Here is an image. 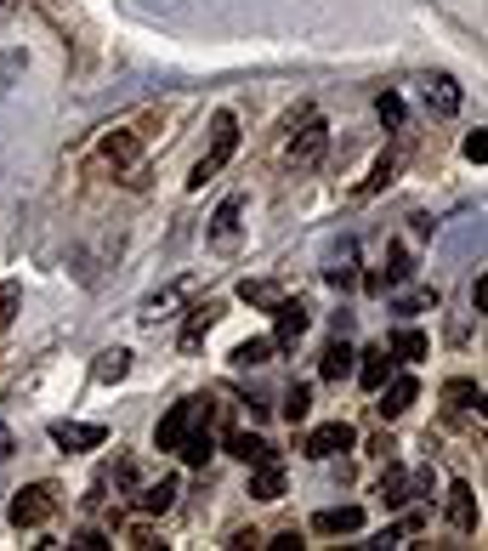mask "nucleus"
<instances>
[{"instance_id": "obj_21", "label": "nucleus", "mask_w": 488, "mask_h": 551, "mask_svg": "<svg viewBox=\"0 0 488 551\" xmlns=\"http://www.w3.org/2000/svg\"><path fill=\"white\" fill-rule=\"evenodd\" d=\"M239 216H244V199H227L222 211H216V228H210V239H216V245H227V239L239 233Z\"/></svg>"}, {"instance_id": "obj_29", "label": "nucleus", "mask_w": 488, "mask_h": 551, "mask_svg": "<svg viewBox=\"0 0 488 551\" xmlns=\"http://www.w3.org/2000/svg\"><path fill=\"white\" fill-rule=\"evenodd\" d=\"M18 285H0V330H12V319H18Z\"/></svg>"}, {"instance_id": "obj_32", "label": "nucleus", "mask_w": 488, "mask_h": 551, "mask_svg": "<svg viewBox=\"0 0 488 551\" xmlns=\"http://www.w3.org/2000/svg\"><path fill=\"white\" fill-rule=\"evenodd\" d=\"M471 307H477V313L488 307V279H483V273H477V285H471Z\"/></svg>"}, {"instance_id": "obj_5", "label": "nucleus", "mask_w": 488, "mask_h": 551, "mask_svg": "<svg viewBox=\"0 0 488 551\" xmlns=\"http://www.w3.org/2000/svg\"><path fill=\"white\" fill-rule=\"evenodd\" d=\"M375 392H381V404H375V409H381L386 421H398L403 409H409V404L420 398V381H415V375H386V381H381Z\"/></svg>"}, {"instance_id": "obj_33", "label": "nucleus", "mask_w": 488, "mask_h": 551, "mask_svg": "<svg viewBox=\"0 0 488 551\" xmlns=\"http://www.w3.org/2000/svg\"><path fill=\"white\" fill-rule=\"evenodd\" d=\"M392 449H398V444H392V438H386V432H381V438L369 444V455H381V461H392Z\"/></svg>"}, {"instance_id": "obj_1", "label": "nucleus", "mask_w": 488, "mask_h": 551, "mask_svg": "<svg viewBox=\"0 0 488 551\" xmlns=\"http://www.w3.org/2000/svg\"><path fill=\"white\" fill-rule=\"evenodd\" d=\"M233 148H239V120H233V114H216V120H210V154L199 165H193V177H188V188H205L210 177H216V171H222L227 160H233Z\"/></svg>"}, {"instance_id": "obj_15", "label": "nucleus", "mask_w": 488, "mask_h": 551, "mask_svg": "<svg viewBox=\"0 0 488 551\" xmlns=\"http://www.w3.org/2000/svg\"><path fill=\"white\" fill-rule=\"evenodd\" d=\"M137 154H142V131H114V137H103V160L114 165V171H125Z\"/></svg>"}, {"instance_id": "obj_23", "label": "nucleus", "mask_w": 488, "mask_h": 551, "mask_svg": "<svg viewBox=\"0 0 488 551\" xmlns=\"http://www.w3.org/2000/svg\"><path fill=\"white\" fill-rule=\"evenodd\" d=\"M392 358L420 364V358H426V336H420V330H398V336H392Z\"/></svg>"}, {"instance_id": "obj_19", "label": "nucleus", "mask_w": 488, "mask_h": 551, "mask_svg": "<svg viewBox=\"0 0 488 551\" xmlns=\"http://www.w3.org/2000/svg\"><path fill=\"white\" fill-rule=\"evenodd\" d=\"M267 358H273V341L250 336V341H239V347H233V370H256V364H267Z\"/></svg>"}, {"instance_id": "obj_8", "label": "nucleus", "mask_w": 488, "mask_h": 551, "mask_svg": "<svg viewBox=\"0 0 488 551\" xmlns=\"http://www.w3.org/2000/svg\"><path fill=\"white\" fill-rule=\"evenodd\" d=\"M273 313H279V336H273V353H290V347L307 336V307H301V302H273Z\"/></svg>"}, {"instance_id": "obj_4", "label": "nucleus", "mask_w": 488, "mask_h": 551, "mask_svg": "<svg viewBox=\"0 0 488 551\" xmlns=\"http://www.w3.org/2000/svg\"><path fill=\"white\" fill-rule=\"evenodd\" d=\"M358 444V432L347 427V421H324V427H313L307 432V455H313V461H335V455H341V449H352Z\"/></svg>"}, {"instance_id": "obj_7", "label": "nucleus", "mask_w": 488, "mask_h": 551, "mask_svg": "<svg viewBox=\"0 0 488 551\" xmlns=\"http://www.w3.org/2000/svg\"><path fill=\"white\" fill-rule=\"evenodd\" d=\"M256 472H250V495L256 500H279L284 495V461H279V449H267L262 461H250Z\"/></svg>"}, {"instance_id": "obj_27", "label": "nucleus", "mask_w": 488, "mask_h": 551, "mask_svg": "<svg viewBox=\"0 0 488 551\" xmlns=\"http://www.w3.org/2000/svg\"><path fill=\"white\" fill-rule=\"evenodd\" d=\"M375 114L398 131V125H403V97H398V91H381V97H375Z\"/></svg>"}, {"instance_id": "obj_36", "label": "nucleus", "mask_w": 488, "mask_h": 551, "mask_svg": "<svg viewBox=\"0 0 488 551\" xmlns=\"http://www.w3.org/2000/svg\"><path fill=\"white\" fill-rule=\"evenodd\" d=\"M0 6H6V0H0Z\"/></svg>"}, {"instance_id": "obj_12", "label": "nucleus", "mask_w": 488, "mask_h": 551, "mask_svg": "<svg viewBox=\"0 0 488 551\" xmlns=\"http://www.w3.org/2000/svg\"><path fill=\"white\" fill-rule=\"evenodd\" d=\"M364 529V506H330L313 517V534H358Z\"/></svg>"}, {"instance_id": "obj_2", "label": "nucleus", "mask_w": 488, "mask_h": 551, "mask_svg": "<svg viewBox=\"0 0 488 551\" xmlns=\"http://www.w3.org/2000/svg\"><path fill=\"white\" fill-rule=\"evenodd\" d=\"M324 148H330V125L307 108V114H301V125L290 131V143H284V160L296 165V171H313V165L324 160Z\"/></svg>"}, {"instance_id": "obj_31", "label": "nucleus", "mask_w": 488, "mask_h": 551, "mask_svg": "<svg viewBox=\"0 0 488 551\" xmlns=\"http://www.w3.org/2000/svg\"><path fill=\"white\" fill-rule=\"evenodd\" d=\"M74 546H80V551H108V546H114V540H108L103 529H86V534H80V540H74Z\"/></svg>"}, {"instance_id": "obj_6", "label": "nucleus", "mask_w": 488, "mask_h": 551, "mask_svg": "<svg viewBox=\"0 0 488 551\" xmlns=\"http://www.w3.org/2000/svg\"><path fill=\"white\" fill-rule=\"evenodd\" d=\"M52 444L57 449H103L108 444V427H97V421H57Z\"/></svg>"}, {"instance_id": "obj_16", "label": "nucleus", "mask_w": 488, "mask_h": 551, "mask_svg": "<svg viewBox=\"0 0 488 551\" xmlns=\"http://www.w3.org/2000/svg\"><path fill=\"white\" fill-rule=\"evenodd\" d=\"M222 449L233 455V461H244V466H250V461H262V455H267L273 444H267V438H256V432H239V427H233V432L222 438Z\"/></svg>"}, {"instance_id": "obj_30", "label": "nucleus", "mask_w": 488, "mask_h": 551, "mask_svg": "<svg viewBox=\"0 0 488 551\" xmlns=\"http://www.w3.org/2000/svg\"><path fill=\"white\" fill-rule=\"evenodd\" d=\"M466 160H471V165L488 160V131H471V137H466Z\"/></svg>"}, {"instance_id": "obj_28", "label": "nucleus", "mask_w": 488, "mask_h": 551, "mask_svg": "<svg viewBox=\"0 0 488 551\" xmlns=\"http://www.w3.org/2000/svg\"><path fill=\"white\" fill-rule=\"evenodd\" d=\"M239 296H244L250 307H273V302H279V290H273V285H256V279H244Z\"/></svg>"}, {"instance_id": "obj_25", "label": "nucleus", "mask_w": 488, "mask_h": 551, "mask_svg": "<svg viewBox=\"0 0 488 551\" xmlns=\"http://www.w3.org/2000/svg\"><path fill=\"white\" fill-rule=\"evenodd\" d=\"M125 370H131V353H120V347H108L97 358V381H125Z\"/></svg>"}, {"instance_id": "obj_9", "label": "nucleus", "mask_w": 488, "mask_h": 551, "mask_svg": "<svg viewBox=\"0 0 488 551\" xmlns=\"http://www.w3.org/2000/svg\"><path fill=\"white\" fill-rule=\"evenodd\" d=\"M188 421H193V398H182V404H171L165 415H159L154 444H159V449H171V455H176V444H182V432H188Z\"/></svg>"}, {"instance_id": "obj_18", "label": "nucleus", "mask_w": 488, "mask_h": 551, "mask_svg": "<svg viewBox=\"0 0 488 551\" xmlns=\"http://www.w3.org/2000/svg\"><path fill=\"white\" fill-rule=\"evenodd\" d=\"M426 108H432V114H454V108H460V86H454L449 74L426 80Z\"/></svg>"}, {"instance_id": "obj_14", "label": "nucleus", "mask_w": 488, "mask_h": 551, "mask_svg": "<svg viewBox=\"0 0 488 551\" xmlns=\"http://www.w3.org/2000/svg\"><path fill=\"white\" fill-rule=\"evenodd\" d=\"M375 495H381L386 506H403V500H415V472H403V466H392V461H386L381 489H375Z\"/></svg>"}, {"instance_id": "obj_20", "label": "nucleus", "mask_w": 488, "mask_h": 551, "mask_svg": "<svg viewBox=\"0 0 488 551\" xmlns=\"http://www.w3.org/2000/svg\"><path fill=\"white\" fill-rule=\"evenodd\" d=\"M216 313H222V307H216V302H205V307H193V319H188V330H182V347H188V353H193V347H199V341H205V330H210V324H216Z\"/></svg>"}, {"instance_id": "obj_3", "label": "nucleus", "mask_w": 488, "mask_h": 551, "mask_svg": "<svg viewBox=\"0 0 488 551\" xmlns=\"http://www.w3.org/2000/svg\"><path fill=\"white\" fill-rule=\"evenodd\" d=\"M6 517H12V529H40V523H52L57 517V489L52 483H29V489H18L12 506H6Z\"/></svg>"}, {"instance_id": "obj_17", "label": "nucleus", "mask_w": 488, "mask_h": 551, "mask_svg": "<svg viewBox=\"0 0 488 551\" xmlns=\"http://www.w3.org/2000/svg\"><path fill=\"white\" fill-rule=\"evenodd\" d=\"M318 375H324V381H341V375H352V347H347V336H335L330 347H324V358H318Z\"/></svg>"}, {"instance_id": "obj_11", "label": "nucleus", "mask_w": 488, "mask_h": 551, "mask_svg": "<svg viewBox=\"0 0 488 551\" xmlns=\"http://www.w3.org/2000/svg\"><path fill=\"white\" fill-rule=\"evenodd\" d=\"M352 358H358V364H352V370H358V381H364L369 392L381 387L386 375H392V364H398V358L386 353V347H364V353H352Z\"/></svg>"}, {"instance_id": "obj_10", "label": "nucleus", "mask_w": 488, "mask_h": 551, "mask_svg": "<svg viewBox=\"0 0 488 551\" xmlns=\"http://www.w3.org/2000/svg\"><path fill=\"white\" fill-rule=\"evenodd\" d=\"M176 495H182V483H176V478H159V483H142V489H137V512H148V517H159V512H171V506H176Z\"/></svg>"}, {"instance_id": "obj_22", "label": "nucleus", "mask_w": 488, "mask_h": 551, "mask_svg": "<svg viewBox=\"0 0 488 551\" xmlns=\"http://www.w3.org/2000/svg\"><path fill=\"white\" fill-rule=\"evenodd\" d=\"M449 409H454V415H471V409L483 415V387H471V381H454V387H449Z\"/></svg>"}, {"instance_id": "obj_34", "label": "nucleus", "mask_w": 488, "mask_h": 551, "mask_svg": "<svg viewBox=\"0 0 488 551\" xmlns=\"http://www.w3.org/2000/svg\"><path fill=\"white\" fill-rule=\"evenodd\" d=\"M267 551H301L296 534H279V540H267Z\"/></svg>"}, {"instance_id": "obj_26", "label": "nucleus", "mask_w": 488, "mask_h": 551, "mask_svg": "<svg viewBox=\"0 0 488 551\" xmlns=\"http://www.w3.org/2000/svg\"><path fill=\"white\" fill-rule=\"evenodd\" d=\"M307 409H313V392H307V387L284 392V421H290V427H301V421H307Z\"/></svg>"}, {"instance_id": "obj_13", "label": "nucleus", "mask_w": 488, "mask_h": 551, "mask_svg": "<svg viewBox=\"0 0 488 551\" xmlns=\"http://www.w3.org/2000/svg\"><path fill=\"white\" fill-rule=\"evenodd\" d=\"M449 523L460 534L477 529V489H471V483H454V489H449Z\"/></svg>"}, {"instance_id": "obj_35", "label": "nucleus", "mask_w": 488, "mask_h": 551, "mask_svg": "<svg viewBox=\"0 0 488 551\" xmlns=\"http://www.w3.org/2000/svg\"><path fill=\"white\" fill-rule=\"evenodd\" d=\"M12 449H18V444H12V432L0 427V461H6V455H12Z\"/></svg>"}, {"instance_id": "obj_24", "label": "nucleus", "mask_w": 488, "mask_h": 551, "mask_svg": "<svg viewBox=\"0 0 488 551\" xmlns=\"http://www.w3.org/2000/svg\"><path fill=\"white\" fill-rule=\"evenodd\" d=\"M392 171H398V160H392V154H381V160H375V171H369L364 182H358V199H369V194H381L386 182H392Z\"/></svg>"}]
</instances>
